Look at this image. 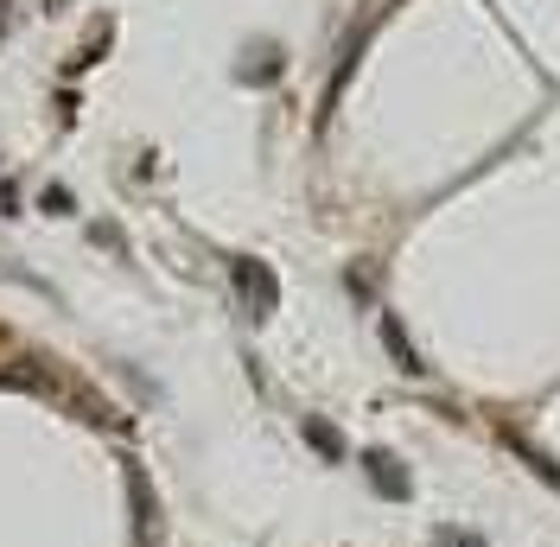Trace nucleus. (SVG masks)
<instances>
[{
    "label": "nucleus",
    "mask_w": 560,
    "mask_h": 547,
    "mask_svg": "<svg viewBox=\"0 0 560 547\" xmlns=\"http://www.w3.org/2000/svg\"><path fill=\"white\" fill-rule=\"evenodd\" d=\"M363 472H370V484H376V497H388V503H408V497H415V484H408V472H401V458L383 452V445L363 452Z\"/></svg>",
    "instance_id": "2"
},
{
    "label": "nucleus",
    "mask_w": 560,
    "mask_h": 547,
    "mask_svg": "<svg viewBox=\"0 0 560 547\" xmlns=\"http://www.w3.org/2000/svg\"><path fill=\"white\" fill-rule=\"evenodd\" d=\"M383 344H388V357H395V370H408V376H420L427 363H420V350L408 344V331H401V318L395 312H383Z\"/></svg>",
    "instance_id": "3"
},
{
    "label": "nucleus",
    "mask_w": 560,
    "mask_h": 547,
    "mask_svg": "<svg viewBox=\"0 0 560 547\" xmlns=\"http://www.w3.org/2000/svg\"><path fill=\"white\" fill-rule=\"evenodd\" d=\"M440 542H446V547H485V542H478V535H465V528H446Z\"/></svg>",
    "instance_id": "6"
},
{
    "label": "nucleus",
    "mask_w": 560,
    "mask_h": 547,
    "mask_svg": "<svg viewBox=\"0 0 560 547\" xmlns=\"http://www.w3.org/2000/svg\"><path fill=\"white\" fill-rule=\"evenodd\" d=\"M236 293H243V306H248V318H275L280 312V280H275V268L268 261H236Z\"/></svg>",
    "instance_id": "1"
},
{
    "label": "nucleus",
    "mask_w": 560,
    "mask_h": 547,
    "mask_svg": "<svg viewBox=\"0 0 560 547\" xmlns=\"http://www.w3.org/2000/svg\"><path fill=\"white\" fill-rule=\"evenodd\" d=\"M503 440L516 445V452H523L528 465H535V472H541V478H548V484H555V490H560V465H555V458H548V452H535V445H528L523 433H516V427H503Z\"/></svg>",
    "instance_id": "5"
},
{
    "label": "nucleus",
    "mask_w": 560,
    "mask_h": 547,
    "mask_svg": "<svg viewBox=\"0 0 560 547\" xmlns=\"http://www.w3.org/2000/svg\"><path fill=\"white\" fill-rule=\"evenodd\" d=\"M300 433H306V445H313L318 458H331V465H338V458H345V433H338V427H331V420H306V427H300Z\"/></svg>",
    "instance_id": "4"
}]
</instances>
